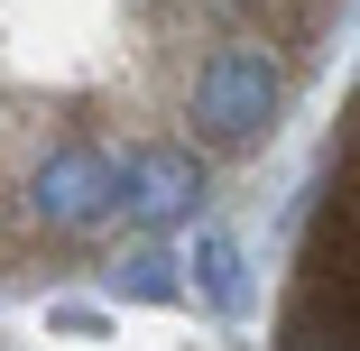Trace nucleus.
Returning a JSON list of instances; mask_svg holds the SVG:
<instances>
[{"label":"nucleus","mask_w":360,"mask_h":351,"mask_svg":"<svg viewBox=\"0 0 360 351\" xmlns=\"http://www.w3.org/2000/svg\"><path fill=\"white\" fill-rule=\"evenodd\" d=\"M351 0H0V296L167 259L323 84Z\"/></svg>","instance_id":"nucleus-1"},{"label":"nucleus","mask_w":360,"mask_h":351,"mask_svg":"<svg viewBox=\"0 0 360 351\" xmlns=\"http://www.w3.org/2000/svg\"><path fill=\"white\" fill-rule=\"evenodd\" d=\"M268 351H360V84L314 158L296 241H286Z\"/></svg>","instance_id":"nucleus-2"}]
</instances>
